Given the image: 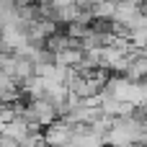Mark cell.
<instances>
[{"label": "cell", "instance_id": "1", "mask_svg": "<svg viewBox=\"0 0 147 147\" xmlns=\"http://www.w3.org/2000/svg\"><path fill=\"white\" fill-rule=\"evenodd\" d=\"M147 129L145 121L134 119H114L111 129L103 134V147H129V145H145Z\"/></svg>", "mask_w": 147, "mask_h": 147}, {"label": "cell", "instance_id": "2", "mask_svg": "<svg viewBox=\"0 0 147 147\" xmlns=\"http://www.w3.org/2000/svg\"><path fill=\"white\" fill-rule=\"evenodd\" d=\"M103 96H111L121 103H129L132 109H145L147 101V88L142 83H134V80H127L124 75H111L106 78L103 83Z\"/></svg>", "mask_w": 147, "mask_h": 147}, {"label": "cell", "instance_id": "3", "mask_svg": "<svg viewBox=\"0 0 147 147\" xmlns=\"http://www.w3.org/2000/svg\"><path fill=\"white\" fill-rule=\"evenodd\" d=\"M70 140H72V127L67 121H62V119H57L54 124H49L44 129V134H41V142L47 147H67Z\"/></svg>", "mask_w": 147, "mask_h": 147}, {"label": "cell", "instance_id": "4", "mask_svg": "<svg viewBox=\"0 0 147 147\" xmlns=\"http://www.w3.org/2000/svg\"><path fill=\"white\" fill-rule=\"evenodd\" d=\"M31 132H36V127H28L23 119H16V121L0 127V137H8V140H13V142H18V145H23V140H26Z\"/></svg>", "mask_w": 147, "mask_h": 147}, {"label": "cell", "instance_id": "5", "mask_svg": "<svg viewBox=\"0 0 147 147\" xmlns=\"http://www.w3.org/2000/svg\"><path fill=\"white\" fill-rule=\"evenodd\" d=\"M90 18H98V21H111L114 16V0H98L90 5Z\"/></svg>", "mask_w": 147, "mask_h": 147}]
</instances>
